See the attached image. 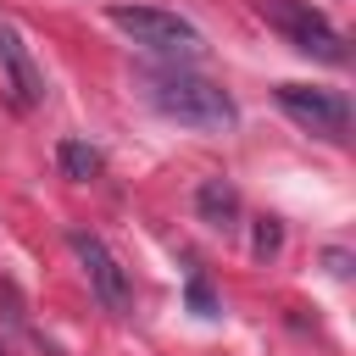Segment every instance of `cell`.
Instances as JSON below:
<instances>
[{
    "instance_id": "5",
    "label": "cell",
    "mask_w": 356,
    "mask_h": 356,
    "mask_svg": "<svg viewBox=\"0 0 356 356\" xmlns=\"http://www.w3.org/2000/svg\"><path fill=\"white\" fill-rule=\"evenodd\" d=\"M67 245H72V256L83 261L89 289L100 295V306H106V312H128V273H122V261L106 250V239H100V234L72 228V234H67Z\"/></svg>"
},
{
    "instance_id": "6",
    "label": "cell",
    "mask_w": 356,
    "mask_h": 356,
    "mask_svg": "<svg viewBox=\"0 0 356 356\" xmlns=\"http://www.w3.org/2000/svg\"><path fill=\"white\" fill-rule=\"evenodd\" d=\"M0 89L11 95L17 111H33L44 100V72H39V61L28 56V44L11 22H0Z\"/></svg>"
},
{
    "instance_id": "7",
    "label": "cell",
    "mask_w": 356,
    "mask_h": 356,
    "mask_svg": "<svg viewBox=\"0 0 356 356\" xmlns=\"http://www.w3.org/2000/svg\"><path fill=\"white\" fill-rule=\"evenodd\" d=\"M195 206H200V222H211L217 234H234L239 228V189L228 178H206L195 189Z\"/></svg>"
},
{
    "instance_id": "11",
    "label": "cell",
    "mask_w": 356,
    "mask_h": 356,
    "mask_svg": "<svg viewBox=\"0 0 356 356\" xmlns=\"http://www.w3.org/2000/svg\"><path fill=\"white\" fill-rule=\"evenodd\" d=\"M323 261H328V273H334V278H345V273H350V256H345V250H328Z\"/></svg>"
},
{
    "instance_id": "2",
    "label": "cell",
    "mask_w": 356,
    "mask_h": 356,
    "mask_svg": "<svg viewBox=\"0 0 356 356\" xmlns=\"http://www.w3.org/2000/svg\"><path fill=\"white\" fill-rule=\"evenodd\" d=\"M106 22L122 28L134 44L156 50V56H200L206 39L195 22H184L178 11H161V6H106Z\"/></svg>"
},
{
    "instance_id": "1",
    "label": "cell",
    "mask_w": 356,
    "mask_h": 356,
    "mask_svg": "<svg viewBox=\"0 0 356 356\" xmlns=\"http://www.w3.org/2000/svg\"><path fill=\"white\" fill-rule=\"evenodd\" d=\"M145 95H150V106H156L161 117H172V122H184V128L228 134V128L239 122L228 89H217L211 78L184 72V67H156V72H145Z\"/></svg>"
},
{
    "instance_id": "9",
    "label": "cell",
    "mask_w": 356,
    "mask_h": 356,
    "mask_svg": "<svg viewBox=\"0 0 356 356\" xmlns=\"http://www.w3.org/2000/svg\"><path fill=\"white\" fill-rule=\"evenodd\" d=\"M278 245H284V228H278V217H256V239H250V250L267 261V256H278Z\"/></svg>"
},
{
    "instance_id": "8",
    "label": "cell",
    "mask_w": 356,
    "mask_h": 356,
    "mask_svg": "<svg viewBox=\"0 0 356 356\" xmlns=\"http://www.w3.org/2000/svg\"><path fill=\"white\" fill-rule=\"evenodd\" d=\"M56 161H61V172L72 178V184H89V178H100V150L95 145H83V139H61V150H56Z\"/></svg>"
},
{
    "instance_id": "10",
    "label": "cell",
    "mask_w": 356,
    "mask_h": 356,
    "mask_svg": "<svg viewBox=\"0 0 356 356\" xmlns=\"http://www.w3.org/2000/svg\"><path fill=\"white\" fill-rule=\"evenodd\" d=\"M189 312H195V317H217V312H222V306H217V295H211V284H206L200 273L189 278Z\"/></svg>"
},
{
    "instance_id": "3",
    "label": "cell",
    "mask_w": 356,
    "mask_h": 356,
    "mask_svg": "<svg viewBox=\"0 0 356 356\" xmlns=\"http://www.w3.org/2000/svg\"><path fill=\"white\" fill-rule=\"evenodd\" d=\"M256 11L295 44V50H306V56H317V61H345V39L328 28V17H317L306 0H256Z\"/></svg>"
},
{
    "instance_id": "4",
    "label": "cell",
    "mask_w": 356,
    "mask_h": 356,
    "mask_svg": "<svg viewBox=\"0 0 356 356\" xmlns=\"http://www.w3.org/2000/svg\"><path fill=\"white\" fill-rule=\"evenodd\" d=\"M278 106H284L300 128H312V134H323V139H334V145H345V134H350V100L334 95V89L278 83Z\"/></svg>"
}]
</instances>
